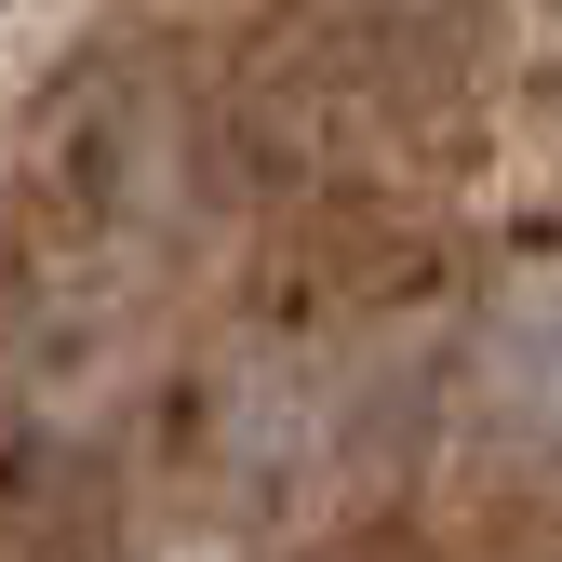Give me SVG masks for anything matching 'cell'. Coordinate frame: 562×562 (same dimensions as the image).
<instances>
[{
	"label": "cell",
	"mask_w": 562,
	"mask_h": 562,
	"mask_svg": "<svg viewBox=\"0 0 562 562\" xmlns=\"http://www.w3.org/2000/svg\"><path fill=\"white\" fill-rule=\"evenodd\" d=\"M482 389H496V415H522V429H562V281H522V295L496 308Z\"/></svg>",
	"instance_id": "1"
}]
</instances>
